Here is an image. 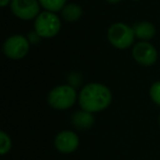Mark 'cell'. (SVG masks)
<instances>
[{
	"mask_svg": "<svg viewBox=\"0 0 160 160\" xmlns=\"http://www.w3.org/2000/svg\"><path fill=\"white\" fill-rule=\"evenodd\" d=\"M55 147L62 153H71L79 147V137L72 131H62L54 140Z\"/></svg>",
	"mask_w": 160,
	"mask_h": 160,
	"instance_id": "ba28073f",
	"label": "cell"
},
{
	"mask_svg": "<svg viewBox=\"0 0 160 160\" xmlns=\"http://www.w3.org/2000/svg\"><path fill=\"white\" fill-rule=\"evenodd\" d=\"M60 12H62V20L69 23L77 22V21H79L83 16L82 7L75 2L67 3V5L62 8V10Z\"/></svg>",
	"mask_w": 160,
	"mask_h": 160,
	"instance_id": "8fae6325",
	"label": "cell"
},
{
	"mask_svg": "<svg viewBox=\"0 0 160 160\" xmlns=\"http://www.w3.org/2000/svg\"><path fill=\"white\" fill-rule=\"evenodd\" d=\"M132 1H135V2H137V1H140V0H132Z\"/></svg>",
	"mask_w": 160,
	"mask_h": 160,
	"instance_id": "ac0fdd59",
	"label": "cell"
},
{
	"mask_svg": "<svg viewBox=\"0 0 160 160\" xmlns=\"http://www.w3.org/2000/svg\"><path fill=\"white\" fill-rule=\"evenodd\" d=\"M71 123L77 129L80 131H87L91 128L96 123V118L94 114L91 112H88L86 110H80L76 111L71 116Z\"/></svg>",
	"mask_w": 160,
	"mask_h": 160,
	"instance_id": "9c48e42d",
	"label": "cell"
},
{
	"mask_svg": "<svg viewBox=\"0 0 160 160\" xmlns=\"http://www.w3.org/2000/svg\"><path fill=\"white\" fill-rule=\"evenodd\" d=\"M12 0H0V6L2 8H6L7 6H10Z\"/></svg>",
	"mask_w": 160,
	"mask_h": 160,
	"instance_id": "2e32d148",
	"label": "cell"
},
{
	"mask_svg": "<svg viewBox=\"0 0 160 160\" xmlns=\"http://www.w3.org/2000/svg\"><path fill=\"white\" fill-rule=\"evenodd\" d=\"M149 97L153 103L160 107V80H157L149 88Z\"/></svg>",
	"mask_w": 160,
	"mask_h": 160,
	"instance_id": "5bb4252c",
	"label": "cell"
},
{
	"mask_svg": "<svg viewBox=\"0 0 160 160\" xmlns=\"http://www.w3.org/2000/svg\"><path fill=\"white\" fill-rule=\"evenodd\" d=\"M34 30L42 38H53L62 30V20L51 11H42L34 20Z\"/></svg>",
	"mask_w": 160,
	"mask_h": 160,
	"instance_id": "277c9868",
	"label": "cell"
},
{
	"mask_svg": "<svg viewBox=\"0 0 160 160\" xmlns=\"http://www.w3.org/2000/svg\"><path fill=\"white\" fill-rule=\"evenodd\" d=\"M27 38H28V40H29V42L31 43V44H38V43H40V41L42 40V38H41V36L36 33L34 29L32 30L31 32H29V34H28Z\"/></svg>",
	"mask_w": 160,
	"mask_h": 160,
	"instance_id": "9a60e30c",
	"label": "cell"
},
{
	"mask_svg": "<svg viewBox=\"0 0 160 160\" xmlns=\"http://www.w3.org/2000/svg\"><path fill=\"white\" fill-rule=\"evenodd\" d=\"M77 90L71 85H59L54 87L47 96V103L58 111H65L72 108L78 101Z\"/></svg>",
	"mask_w": 160,
	"mask_h": 160,
	"instance_id": "7a4b0ae2",
	"label": "cell"
},
{
	"mask_svg": "<svg viewBox=\"0 0 160 160\" xmlns=\"http://www.w3.org/2000/svg\"><path fill=\"white\" fill-rule=\"evenodd\" d=\"M132 57L140 66L150 67L158 60V52L151 43L139 41L133 45Z\"/></svg>",
	"mask_w": 160,
	"mask_h": 160,
	"instance_id": "52a82bcc",
	"label": "cell"
},
{
	"mask_svg": "<svg viewBox=\"0 0 160 160\" xmlns=\"http://www.w3.org/2000/svg\"><path fill=\"white\" fill-rule=\"evenodd\" d=\"M107 1L111 5H116V3H120L122 0H107Z\"/></svg>",
	"mask_w": 160,
	"mask_h": 160,
	"instance_id": "e0dca14e",
	"label": "cell"
},
{
	"mask_svg": "<svg viewBox=\"0 0 160 160\" xmlns=\"http://www.w3.org/2000/svg\"><path fill=\"white\" fill-rule=\"evenodd\" d=\"M132 27H133L136 38L142 42H149L156 35V27L153 25V23L149 21H139L134 23Z\"/></svg>",
	"mask_w": 160,
	"mask_h": 160,
	"instance_id": "30bf717a",
	"label": "cell"
},
{
	"mask_svg": "<svg viewBox=\"0 0 160 160\" xmlns=\"http://www.w3.org/2000/svg\"><path fill=\"white\" fill-rule=\"evenodd\" d=\"M12 146V142L10 136L5 131L0 132V153L6 155L10 151Z\"/></svg>",
	"mask_w": 160,
	"mask_h": 160,
	"instance_id": "4fadbf2b",
	"label": "cell"
},
{
	"mask_svg": "<svg viewBox=\"0 0 160 160\" xmlns=\"http://www.w3.org/2000/svg\"><path fill=\"white\" fill-rule=\"evenodd\" d=\"M108 40L110 44L118 49H127L134 45L136 36L133 27L124 22H115L108 29Z\"/></svg>",
	"mask_w": 160,
	"mask_h": 160,
	"instance_id": "3957f363",
	"label": "cell"
},
{
	"mask_svg": "<svg viewBox=\"0 0 160 160\" xmlns=\"http://www.w3.org/2000/svg\"><path fill=\"white\" fill-rule=\"evenodd\" d=\"M41 7L44 8L45 11L57 12L62 11V8L67 5V0H38Z\"/></svg>",
	"mask_w": 160,
	"mask_h": 160,
	"instance_id": "7c38bea8",
	"label": "cell"
},
{
	"mask_svg": "<svg viewBox=\"0 0 160 160\" xmlns=\"http://www.w3.org/2000/svg\"><path fill=\"white\" fill-rule=\"evenodd\" d=\"M38 0H12L10 9L14 17L22 21L35 20L41 13Z\"/></svg>",
	"mask_w": 160,
	"mask_h": 160,
	"instance_id": "8992f818",
	"label": "cell"
},
{
	"mask_svg": "<svg viewBox=\"0 0 160 160\" xmlns=\"http://www.w3.org/2000/svg\"><path fill=\"white\" fill-rule=\"evenodd\" d=\"M159 123H160V115H159Z\"/></svg>",
	"mask_w": 160,
	"mask_h": 160,
	"instance_id": "d6986e66",
	"label": "cell"
},
{
	"mask_svg": "<svg viewBox=\"0 0 160 160\" xmlns=\"http://www.w3.org/2000/svg\"><path fill=\"white\" fill-rule=\"evenodd\" d=\"M31 43L22 34H12L6 38L2 45V52L9 59L20 60L29 54Z\"/></svg>",
	"mask_w": 160,
	"mask_h": 160,
	"instance_id": "5b68a950",
	"label": "cell"
},
{
	"mask_svg": "<svg viewBox=\"0 0 160 160\" xmlns=\"http://www.w3.org/2000/svg\"><path fill=\"white\" fill-rule=\"evenodd\" d=\"M113 96L108 86L101 82H89L79 92L78 102L80 108L91 113H99L111 105Z\"/></svg>",
	"mask_w": 160,
	"mask_h": 160,
	"instance_id": "6da1fadb",
	"label": "cell"
}]
</instances>
